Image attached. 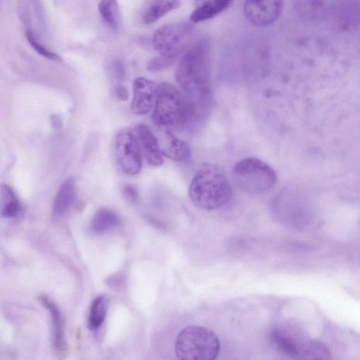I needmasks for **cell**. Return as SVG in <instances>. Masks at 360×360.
<instances>
[{
  "label": "cell",
  "instance_id": "obj_1",
  "mask_svg": "<svg viewBox=\"0 0 360 360\" xmlns=\"http://www.w3.org/2000/svg\"><path fill=\"white\" fill-rule=\"evenodd\" d=\"M176 80L185 96L191 114L206 120L212 103L208 68V43L202 39L184 55L176 71Z\"/></svg>",
  "mask_w": 360,
  "mask_h": 360
},
{
  "label": "cell",
  "instance_id": "obj_2",
  "mask_svg": "<svg viewBox=\"0 0 360 360\" xmlns=\"http://www.w3.org/2000/svg\"><path fill=\"white\" fill-rule=\"evenodd\" d=\"M188 195L197 207L213 210L231 200L232 190L224 170L217 165L205 162L190 184Z\"/></svg>",
  "mask_w": 360,
  "mask_h": 360
},
{
  "label": "cell",
  "instance_id": "obj_3",
  "mask_svg": "<svg viewBox=\"0 0 360 360\" xmlns=\"http://www.w3.org/2000/svg\"><path fill=\"white\" fill-rule=\"evenodd\" d=\"M176 357L181 360H213L220 350V342L212 330L189 326L177 335L174 345Z\"/></svg>",
  "mask_w": 360,
  "mask_h": 360
},
{
  "label": "cell",
  "instance_id": "obj_4",
  "mask_svg": "<svg viewBox=\"0 0 360 360\" xmlns=\"http://www.w3.org/2000/svg\"><path fill=\"white\" fill-rule=\"evenodd\" d=\"M152 120L160 129L184 127L186 101L184 94L168 82L158 84Z\"/></svg>",
  "mask_w": 360,
  "mask_h": 360
},
{
  "label": "cell",
  "instance_id": "obj_5",
  "mask_svg": "<svg viewBox=\"0 0 360 360\" xmlns=\"http://www.w3.org/2000/svg\"><path fill=\"white\" fill-rule=\"evenodd\" d=\"M232 172L236 184L244 191L252 194L268 191L274 187L277 180L275 170L255 158L238 161L233 166Z\"/></svg>",
  "mask_w": 360,
  "mask_h": 360
},
{
  "label": "cell",
  "instance_id": "obj_6",
  "mask_svg": "<svg viewBox=\"0 0 360 360\" xmlns=\"http://www.w3.org/2000/svg\"><path fill=\"white\" fill-rule=\"evenodd\" d=\"M192 30L188 22L165 24L154 32L153 46L159 56L176 60L186 49Z\"/></svg>",
  "mask_w": 360,
  "mask_h": 360
},
{
  "label": "cell",
  "instance_id": "obj_7",
  "mask_svg": "<svg viewBox=\"0 0 360 360\" xmlns=\"http://www.w3.org/2000/svg\"><path fill=\"white\" fill-rule=\"evenodd\" d=\"M270 340L283 355L290 359H307L314 339L307 336L297 326L281 323L272 328Z\"/></svg>",
  "mask_w": 360,
  "mask_h": 360
},
{
  "label": "cell",
  "instance_id": "obj_8",
  "mask_svg": "<svg viewBox=\"0 0 360 360\" xmlns=\"http://www.w3.org/2000/svg\"><path fill=\"white\" fill-rule=\"evenodd\" d=\"M115 155L119 166L126 174L134 176L142 167V154L134 132L120 131L115 137Z\"/></svg>",
  "mask_w": 360,
  "mask_h": 360
},
{
  "label": "cell",
  "instance_id": "obj_9",
  "mask_svg": "<svg viewBox=\"0 0 360 360\" xmlns=\"http://www.w3.org/2000/svg\"><path fill=\"white\" fill-rule=\"evenodd\" d=\"M283 0H245L243 7L246 19L257 27H267L280 17Z\"/></svg>",
  "mask_w": 360,
  "mask_h": 360
},
{
  "label": "cell",
  "instance_id": "obj_10",
  "mask_svg": "<svg viewBox=\"0 0 360 360\" xmlns=\"http://www.w3.org/2000/svg\"><path fill=\"white\" fill-rule=\"evenodd\" d=\"M158 83L145 77L136 78L133 84L131 112L138 115L148 113L153 109Z\"/></svg>",
  "mask_w": 360,
  "mask_h": 360
},
{
  "label": "cell",
  "instance_id": "obj_11",
  "mask_svg": "<svg viewBox=\"0 0 360 360\" xmlns=\"http://www.w3.org/2000/svg\"><path fill=\"white\" fill-rule=\"evenodd\" d=\"M142 155L147 163L151 166H160L163 163V155L160 151L158 139L150 129L143 124H139L134 127Z\"/></svg>",
  "mask_w": 360,
  "mask_h": 360
},
{
  "label": "cell",
  "instance_id": "obj_12",
  "mask_svg": "<svg viewBox=\"0 0 360 360\" xmlns=\"http://www.w3.org/2000/svg\"><path fill=\"white\" fill-rule=\"evenodd\" d=\"M160 129V135L157 137L162 155L178 162L188 159L191 151L188 144L177 138L169 129Z\"/></svg>",
  "mask_w": 360,
  "mask_h": 360
},
{
  "label": "cell",
  "instance_id": "obj_13",
  "mask_svg": "<svg viewBox=\"0 0 360 360\" xmlns=\"http://www.w3.org/2000/svg\"><path fill=\"white\" fill-rule=\"evenodd\" d=\"M39 299L50 314L53 331L52 338L54 347L59 352L63 351L65 348V342L64 335V320L61 312L56 303L46 295H40Z\"/></svg>",
  "mask_w": 360,
  "mask_h": 360
},
{
  "label": "cell",
  "instance_id": "obj_14",
  "mask_svg": "<svg viewBox=\"0 0 360 360\" xmlns=\"http://www.w3.org/2000/svg\"><path fill=\"white\" fill-rule=\"evenodd\" d=\"M233 0H195V8L190 15L193 23L210 19L225 11Z\"/></svg>",
  "mask_w": 360,
  "mask_h": 360
},
{
  "label": "cell",
  "instance_id": "obj_15",
  "mask_svg": "<svg viewBox=\"0 0 360 360\" xmlns=\"http://www.w3.org/2000/svg\"><path fill=\"white\" fill-rule=\"evenodd\" d=\"M333 0H295L299 15L308 20H320L329 13Z\"/></svg>",
  "mask_w": 360,
  "mask_h": 360
},
{
  "label": "cell",
  "instance_id": "obj_16",
  "mask_svg": "<svg viewBox=\"0 0 360 360\" xmlns=\"http://www.w3.org/2000/svg\"><path fill=\"white\" fill-rule=\"evenodd\" d=\"M76 195V185L73 178L63 182L55 196L53 213L56 217L64 215L73 204Z\"/></svg>",
  "mask_w": 360,
  "mask_h": 360
},
{
  "label": "cell",
  "instance_id": "obj_17",
  "mask_svg": "<svg viewBox=\"0 0 360 360\" xmlns=\"http://www.w3.org/2000/svg\"><path fill=\"white\" fill-rule=\"evenodd\" d=\"M22 206L12 188L5 184L0 185V213L6 218H15L21 214Z\"/></svg>",
  "mask_w": 360,
  "mask_h": 360
},
{
  "label": "cell",
  "instance_id": "obj_18",
  "mask_svg": "<svg viewBox=\"0 0 360 360\" xmlns=\"http://www.w3.org/2000/svg\"><path fill=\"white\" fill-rule=\"evenodd\" d=\"M120 222V218L114 211L101 209L94 216L90 229L94 234H103L115 229Z\"/></svg>",
  "mask_w": 360,
  "mask_h": 360
},
{
  "label": "cell",
  "instance_id": "obj_19",
  "mask_svg": "<svg viewBox=\"0 0 360 360\" xmlns=\"http://www.w3.org/2000/svg\"><path fill=\"white\" fill-rule=\"evenodd\" d=\"M180 5L181 0H154L143 14V22L151 24Z\"/></svg>",
  "mask_w": 360,
  "mask_h": 360
},
{
  "label": "cell",
  "instance_id": "obj_20",
  "mask_svg": "<svg viewBox=\"0 0 360 360\" xmlns=\"http://www.w3.org/2000/svg\"><path fill=\"white\" fill-rule=\"evenodd\" d=\"M109 305V298L106 295H101L92 302L89 316L88 327L91 330L98 329L103 323Z\"/></svg>",
  "mask_w": 360,
  "mask_h": 360
},
{
  "label": "cell",
  "instance_id": "obj_21",
  "mask_svg": "<svg viewBox=\"0 0 360 360\" xmlns=\"http://www.w3.org/2000/svg\"><path fill=\"white\" fill-rule=\"evenodd\" d=\"M98 11L103 21L112 29L120 25V9L117 0H101Z\"/></svg>",
  "mask_w": 360,
  "mask_h": 360
},
{
  "label": "cell",
  "instance_id": "obj_22",
  "mask_svg": "<svg viewBox=\"0 0 360 360\" xmlns=\"http://www.w3.org/2000/svg\"><path fill=\"white\" fill-rule=\"evenodd\" d=\"M26 38L32 47L39 54L51 60H59L60 57L56 53L51 51L38 41L33 32L27 29L25 32Z\"/></svg>",
  "mask_w": 360,
  "mask_h": 360
},
{
  "label": "cell",
  "instance_id": "obj_23",
  "mask_svg": "<svg viewBox=\"0 0 360 360\" xmlns=\"http://www.w3.org/2000/svg\"><path fill=\"white\" fill-rule=\"evenodd\" d=\"M176 60L158 56L150 60L146 65V68L150 72H157L168 68L174 63Z\"/></svg>",
  "mask_w": 360,
  "mask_h": 360
},
{
  "label": "cell",
  "instance_id": "obj_24",
  "mask_svg": "<svg viewBox=\"0 0 360 360\" xmlns=\"http://www.w3.org/2000/svg\"><path fill=\"white\" fill-rule=\"evenodd\" d=\"M115 96L121 101H127L129 97L128 90L122 84L117 83L113 88Z\"/></svg>",
  "mask_w": 360,
  "mask_h": 360
},
{
  "label": "cell",
  "instance_id": "obj_25",
  "mask_svg": "<svg viewBox=\"0 0 360 360\" xmlns=\"http://www.w3.org/2000/svg\"><path fill=\"white\" fill-rule=\"evenodd\" d=\"M124 194L131 201L138 199L139 192L137 188L133 184H124L123 186Z\"/></svg>",
  "mask_w": 360,
  "mask_h": 360
},
{
  "label": "cell",
  "instance_id": "obj_26",
  "mask_svg": "<svg viewBox=\"0 0 360 360\" xmlns=\"http://www.w3.org/2000/svg\"><path fill=\"white\" fill-rule=\"evenodd\" d=\"M112 72L115 77L118 81H122L125 77L124 68L120 61H115L112 65Z\"/></svg>",
  "mask_w": 360,
  "mask_h": 360
}]
</instances>
